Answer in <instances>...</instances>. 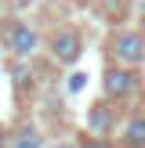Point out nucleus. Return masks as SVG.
I'll list each match as a JSON object with an SVG mask.
<instances>
[{
	"instance_id": "1a4fd4ad",
	"label": "nucleus",
	"mask_w": 145,
	"mask_h": 148,
	"mask_svg": "<svg viewBox=\"0 0 145 148\" xmlns=\"http://www.w3.org/2000/svg\"><path fill=\"white\" fill-rule=\"evenodd\" d=\"M84 87H87V76H84V72H72V76L65 79V90H69V94H80Z\"/></svg>"
},
{
	"instance_id": "f8f14e48",
	"label": "nucleus",
	"mask_w": 145,
	"mask_h": 148,
	"mask_svg": "<svg viewBox=\"0 0 145 148\" xmlns=\"http://www.w3.org/2000/svg\"><path fill=\"white\" fill-rule=\"evenodd\" d=\"M58 148H72V145H58Z\"/></svg>"
},
{
	"instance_id": "6e6552de",
	"label": "nucleus",
	"mask_w": 145,
	"mask_h": 148,
	"mask_svg": "<svg viewBox=\"0 0 145 148\" xmlns=\"http://www.w3.org/2000/svg\"><path fill=\"white\" fill-rule=\"evenodd\" d=\"M29 76H33V72H29V65H14V72H11L14 90H26V87H29Z\"/></svg>"
},
{
	"instance_id": "39448f33",
	"label": "nucleus",
	"mask_w": 145,
	"mask_h": 148,
	"mask_svg": "<svg viewBox=\"0 0 145 148\" xmlns=\"http://www.w3.org/2000/svg\"><path fill=\"white\" fill-rule=\"evenodd\" d=\"M116 123H120V112H116L113 101H98V105H91V112H87V127H91V134L109 137L116 130Z\"/></svg>"
},
{
	"instance_id": "f03ea898",
	"label": "nucleus",
	"mask_w": 145,
	"mask_h": 148,
	"mask_svg": "<svg viewBox=\"0 0 145 148\" xmlns=\"http://www.w3.org/2000/svg\"><path fill=\"white\" fill-rule=\"evenodd\" d=\"M109 54H113V62L123 65V69L145 65V33L142 29H120V33L109 40Z\"/></svg>"
},
{
	"instance_id": "ddd939ff",
	"label": "nucleus",
	"mask_w": 145,
	"mask_h": 148,
	"mask_svg": "<svg viewBox=\"0 0 145 148\" xmlns=\"http://www.w3.org/2000/svg\"><path fill=\"white\" fill-rule=\"evenodd\" d=\"M80 4H87V0H80Z\"/></svg>"
},
{
	"instance_id": "f257e3e1",
	"label": "nucleus",
	"mask_w": 145,
	"mask_h": 148,
	"mask_svg": "<svg viewBox=\"0 0 145 148\" xmlns=\"http://www.w3.org/2000/svg\"><path fill=\"white\" fill-rule=\"evenodd\" d=\"M0 47L14 58V62H26L29 54L40 51V33L33 25H26L22 18H11L4 29H0Z\"/></svg>"
},
{
	"instance_id": "7ed1b4c3",
	"label": "nucleus",
	"mask_w": 145,
	"mask_h": 148,
	"mask_svg": "<svg viewBox=\"0 0 145 148\" xmlns=\"http://www.w3.org/2000/svg\"><path fill=\"white\" fill-rule=\"evenodd\" d=\"M138 87H142L138 69H123V65H105L102 69V90H105V101H113V105L127 101Z\"/></svg>"
},
{
	"instance_id": "20e7f679",
	"label": "nucleus",
	"mask_w": 145,
	"mask_h": 148,
	"mask_svg": "<svg viewBox=\"0 0 145 148\" xmlns=\"http://www.w3.org/2000/svg\"><path fill=\"white\" fill-rule=\"evenodd\" d=\"M47 51L55 54V62H62V65H76L80 54H84V33H80V29H72V25L55 29V33L47 36Z\"/></svg>"
},
{
	"instance_id": "0eeeda50",
	"label": "nucleus",
	"mask_w": 145,
	"mask_h": 148,
	"mask_svg": "<svg viewBox=\"0 0 145 148\" xmlns=\"http://www.w3.org/2000/svg\"><path fill=\"white\" fill-rule=\"evenodd\" d=\"M123 145L127 148H145V116H130L123 123Z\"/></svg>"
},
{
	"instance_id": "9b49d317",
	"label": "nucleus",
	"mask_w": 145,
	"mask_h": 148,
	"mask_svg": "<svg viewBox=\"0 0 145 148\" xmlns=\"http://www.w3.org/2000/svg\"><path fill=\"white\" fill-rule=\"evenodd\" d=\"M0 148H7V130L0 127Z\"/></svg>"
},
{
	"instance_id": "423d86ee",
	"label": "nucleus",
	"mask_w": 145,
	"mask_h": 148,
	"mask_svg": "<svg viewBox=\"0 0 145 148\" xmlns=\"http://www.w3.org/2000/svg\"><path fill=\"white\" fill-rule=\"evenodd\" d=\"M7 148H44V137H40V130L36 127H18L11 137H7Z\"/></svg>"
},
{
	"instance_id": "9d476101",
	"label": "nucleus",
	"mask_w": 145,
	"mask_h": 148,
	"mask_svg": "<svg viewBox=\"0 0 145 148\" xmlns=\"http://www.w3.org/2000/svg\"><path fill=\"white\" fill-rule=\"evenodd\" d=\"M29 4H33V0H7V7H11V11H26Z\"/></svg>"
}]
</instances>
